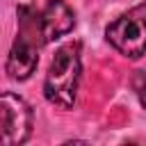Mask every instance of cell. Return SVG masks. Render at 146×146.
<instances>
[{"label": "cell", "mask_w": 146, "mask_h": 146, "mask_svg": "<svg viewBox=\"0 0 146 146\" xmlns=\"http://www.w3.org/2000/svg\"><path fill=\"white\" fill-rule=\"evenodd\" d=\"M132 89H135L139 103L146 107V73L144 71H135V75H132Z\"/></svg>", "instance_id": "obj_6"}, {"label": "cell", "mask_w": 146, "mask_h": 146, "mask_svg": "<svg viewBox=\"0 0 146 146\" xmlns=\"http://www.w3.org/2000/svg\"><path fill=\"white\" fill-rule=\"evenodd\" d=\"M75 27V14L64 0H50L41 11V30L46 43L68 34Z\"/></svg>", "instance_id": "obj_5"}, {"label": "cell", "mask_w": 146, "mask_h": 146, "mask_svg": "<svg viewBox=\"0 0 146 146\" xmlns=\"http://www.w3.org/2000/svg\"><path fill=\"white\" fill-rule=\"evenodd\" d=\"M32 132V110L30 105L11 94L5 91L0 98V139L5 146L25 144Z\"/></svg>", "instance_id": "obj_4"}, {"label": "cell", "mask_w": 146, "mask_h": 146, "mask_svg": "<svg viewBox=\"0 0 146 146\" xmlns=\"http://www.w3.org/2000/svg\"><path fill=\"white\" fill-rule=\"evenodd\" d=\"M82 73L80 59V41H68L57 48L55 57L50 59L46 80H43V96L50 105L59 110H71L75 105L78 84Z\"/></svg>", "instance_id": "obj_1"}, {"label": "cell", "mask_w": 146, "mask_h": 146, "mask_svg": "<svg viewBox=\"0 0 146 146\" xmlns=\"http://www.w3.org/2000/svg\"><path fill=\"white\" fill-rule=\"evenodd\" d=\"M36 34L43 36L41 30V14H34L30 7H18V34L7 57V73L14 80H27L36 64H39V46L46 43L43 39H36Z\"/></svg>", "instance_id": "obj_2"}, {"label": "cell", "mask_w": 146, "mask_h": 146, "mask_svg": "<svg viewBox=\"0 0 146 146\" xmlns=\"http://www.w3.org/2000/svg\"><path fill=\"white\" fill-rule=\"evenodd\" d=\"M105 36L128 59H139L146 55V2L112 21L105 30Z\"/></svg>", "instance_id": "obj_3"}]
</instances>
